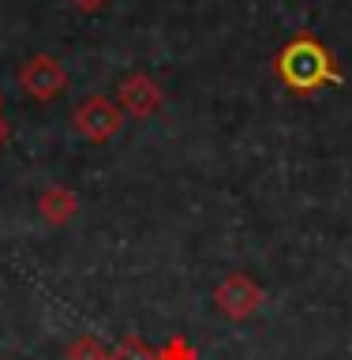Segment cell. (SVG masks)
<instances>
[{
    "mask_svg": "<svg viewBox=\"0 0 352 360\" xmlns=\"http://www.w3.org/2000/svg\"><path fill=\"white\" fill-rule=\"evenodd\" d=\"M278 72L292 90H315L334 75V64H330V56H326L322 45H315L311 38H300L281 53Z\"/></svg>",
    "mask_w": 352,
    "mask_h": 360,
    "instance_id": "cell-1",
    "label": "cell"
},
{
    "mask_svg": "<svg viewBox=\"0 0 352 360\" xmlns=\"http://www.w3.org/2000/svg\"><path fill=\"white\" fill-rule=\"evenodd\" d=\"M263 300H266V292L259 289L247 274H229L218 289H214V304H218V311L225 315V319H233V323L255 315L259 308H263Z\"/></svg>",
    "mask_w": 352,
    "mask_h": 360,
    "instance_id": "cell-2",
    "label": "cell"
},
{
    "mask_svg": "<svg viewBox=\"0 0 352 360\" xmlns=\"http://www.w3.org/2000/svg\"><path fill=\"white\" fill-rule=\"evenodd\" d=\"M75 124H79V131H83L86 139H109V135L117 131L120 117L105 105V101H86V105L75 112Z\"/></svg>",
    "mask_w": 352,
    "mask_h": 360,
    "instance_id": "cell-3",
    "label": "cell"
},
{
    "mask_svg": "<svg viewBox=\"0 0 352 360\" xmlns=\"http://www.w3.org/2000/svg\"><path fill=\"white\" fill-rule=\"evenodd\" d=\"M60 83H64L60 68H56L53 60H45V56H38V60L22 72V86H27L34 98H53L56 90H60Z\"/></svg>",
    "mask_w": 352,
    "mask_h": 360,
    "instance_id": "cell-4",
    "label": "cell"
},
{
    "mask_svg": "<svg viewBox=\"0 0 352 360\" xmlns=\"http://www.w3.org/2000/svg\"><path fill=\"white\" fill-rule=\"evenodd\" d=\"M38 210H41V218L49 221V225H67V221L75 218V210H79V199L67 188H49L41 195Z\"/></svg>",
    "mask_w": 352,
    "mask_h": 360,
    "instance_id": "cell-5",
    "label": "cell"
},
{
    "mask_svg": "<svg viewBox=\"0 0 352 360\" xmlns=\"http://www.w3.org/2000/svg\"><path fill=\"white\" fill-rule=\"evenodd\" d=\"M67 360H109V353L101 349L98 338H75L72 345H67Z\"/></svg>",
    "mask_w": 352,
    "mask_h": 360,
    "instance_id": "cell-6",
    "label": "cell"
},
{
    "mask_svg": "<svg viewBox=\"0 0 352 360\" xmlns=\"http://www.w3.org/2000/svg\"><path fill=\"white\" fill-rule=\"evenodd\" d=\"M109 360H157L150 345H143L139 338H124V342L109 353Z\"/></svg>",
    "mask_w": 352,
    "mask_h": 360,
    "instance_id": "cell-7",
    "label": "cell"
},
{
    "mask_svg": "<svg viewBox=\"0 0 352 360\" xmlns=\"http://www.w3.org/2000/svg\"><path fill=\"white\" fill-rule=\"evenodd\" d=\"M157 360H199V356H195V349H191L184 338H173V342L157 353Z\"/></svg>",
    "mask_w": 352,
    "mask_h": 360,
    "instance_id": "cell-8",
    "label": "cell"
},
{
    "mask_svg": "<svg viewBox=\"0 0 352 360\" xmlns=\"http://www.w3.org/2000/svg\"><path fill=\"white\" fill-rule=\"evenodd\" d=\"M128 101H131V109L135 112H146V109H150L154 105V94H150V83H131L128 86Z\"/></svg>",
    "mask_w": 352,
    "mask_h": 360,
    "instance_id": "cell-9",
    "label": "cell"
}]
</instances>
